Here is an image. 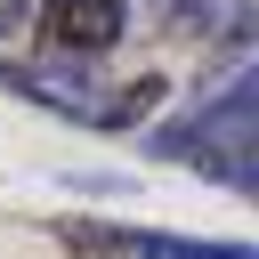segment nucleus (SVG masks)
<instances>
[{"label":"nucleus","instance_id":"1","mask_svg":"<svg viewBox=\"0 0 259 259\" xmlns=\"http://www.w3.org/2000/svg\"><path fill=\"white\" fill-rule=\"evenodd\" d=\"M57 235L89 259H259L251 243H202V235H162V227H89V219H73Z\"/></svg>","mask_w":259,"mask_h":259},{"label":"nucleus","instance_id":"2","mask_svg":"<svg viewBox=\"0 0 259 259\" xmlns=\"http://www.w3.org/2000/svg\"><path fill=\"white\" fill-rule=\"evenodd\" d=\"M0 81L40 97V105H57V113H73V121H97V130L113 121V97H97V81L81 65H0Z\"/></svg>","mask_w":259,"mask_h":259},{"label":"nucleus","instance_id":"3","mask_svg":"<svg viewBox=\"0 0 259 259\" xmlns=\"http://www.w3.org/2000/svg\"><path fill=\"white\" fill-rule=\"evenodd\" d=\"M121 24H130L121 0H49V40L65 57H105L121 40Z\"/></svg>","mask_w":259,"mask_h":259},{"label":"nucleus","instance_id":"4","mask_svg":"<svg viewBox=\"0 0 259 259\" xmlns=\"http://www.w3.org/2000/svg\"><path fill=\"white\" fill-rule=\"evenodd\" d=\"M194 16H210V0H170V24H194Z\"/></svg>","mask_w":259,"mask_h":259},{"label":"nucleus","instance_id":"5","mask_svg":"<svg viewBox=\"0 0 259 259\" xmlns=\"http://www.w3.org/2000/svg\"><path fill=\"white\" fill-rule=\"evenodd\" d=\"M16 16H24V0H0V32H8V24H16Z\"/></svg>","mask_w":259,"mask_h":259}]
</instances>
